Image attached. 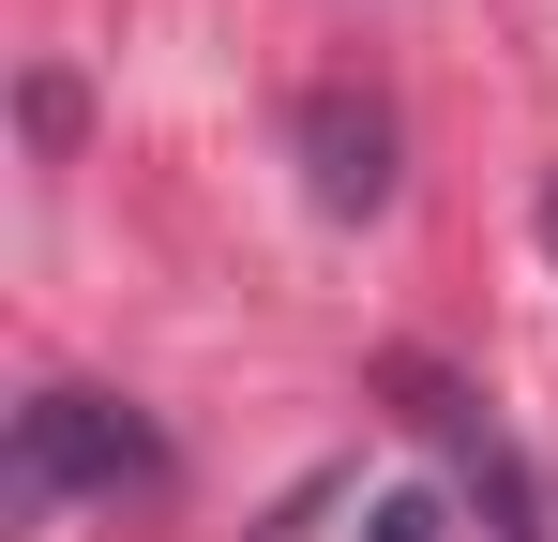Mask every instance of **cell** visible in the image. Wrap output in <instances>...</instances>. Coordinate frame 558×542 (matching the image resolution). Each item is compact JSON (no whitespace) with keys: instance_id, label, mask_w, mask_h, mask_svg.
<instances>
[{"instance_id":"2","label":"cell","mask_w":558,"mask_h":542,"mask_svg":"<svg viewBox=\"0 0 558 542\" xmlns=\"http://www.w3.org/2000/svg\"><path fill=\"white\" fill-rule=\"evenodd\" d=\"M377 392H392V422H408V438L453 467V497L483 513V542H544V482H529V452L483 422V392H468V377H438L423 347H392V361H377Z\"/></svg>"},{"instance_id":"1","label":"cell","mask_w":558,"mask_h":542,"mask_svg":"<svg viewBox=\"0 0 558 542\" xmlns=\"http://www.w3.org/2000/svg\"><path fill=\"white\" fill-rule=\"evenodd\" d=\"M167 482V438L106 392H31L15 407V452H0V497L15 513H61V497H151Z\"/></svg>"},{"instance_id":"5","label":"cell","mask_w":558,"mask_h":542,"mask_svg":"<svg viewBox=\"0 0 558 542\" xmlns=\"http://www.w3.org/2000/svg\"><path fill=\"white\" fill-rule=\"evenodd\" d=\"M317 513H332V482H302V497H287V513H272L257 542H317Z\"/></svg>"},{"instance_id":"3","label":"cell","mask_w":558,"mask_h":542,"mask_svg":"<svg viewBox=\"0 0 558 542\" xmlns=\"http://www.w3.org/2000/svg\"><path fill=\"white\" fill-rule=\"evenodd\" d=\"M287 136H302V181H317V211H348L363 226L377 196H392V106L348 76H317L302 106H287Z\"/></svg>"},{"instance_id":"4","label":"cell","mask_w":558,"mask_h":542,"mask_svg":"<svg viewBox=\"0 0 558 542\" xmlns=\"http://www.w3.org/2000/svg\"><path fill=\"white\" fill-rule=\"evenodd\" d=\"M363 528H377V542H438V528H453V513H438V497H377Z\"/></svg>"},{"instance_id":"6","label":"cell","mask_w":558,"mask_h":542,"mask_svg":"<svg viewBox=\"0 0 558 542\" xmlns=\"http://www.w3.org/2000/svg\"><path fill=\"white\" fill-rule=\"evenodd\" d=\"M544 257H558V167H544Z\"/></svg>"}]
</instances>
